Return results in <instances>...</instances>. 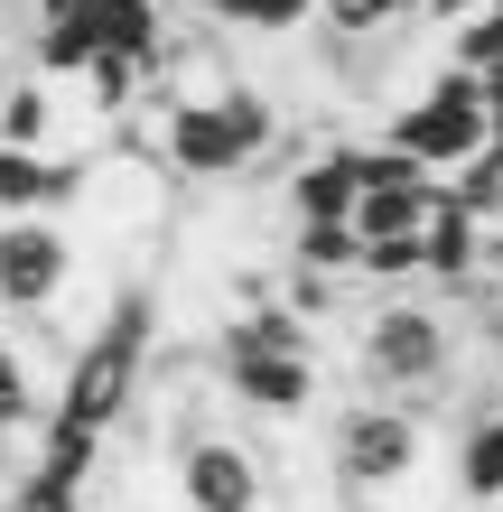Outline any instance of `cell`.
I'll use <instances>...</instances> for the list:
<instances>
[{
    "label": "cell",
    "instance_id": "cell-1",
    "mask_svg": "<svg viewBox=\"0 0 503 512\" xmlns=\"http://www.w3.org/2000/svg\"><path fill=\"white\" fill-rule=\"evenodd\" d=\"M280 149V103L261 84H215V94L159 103V168L177 187H224V177H252Z\"/></svg>",
    "mask_w": 503,
    "mask_h": 512
},
{
    "label": "cell",
    "instance_id": "cell-2",
    "mask_svg": "<svg viewBox=\"0 0 503 512\" xmlns=\"http://www.w3.org/2000/svg\"><path fill=\"white\" fill-rule=\"evenodd\" d=\"M150 326H159L150 289H122V298H112V317L66 354V382H56V410H47V419H66V429H84V438H112V429H122V419L140 410Z\"/></svg>",
    "mask_w": 503,
    "mask_h": 512
},
{
    "label": "cell",
    "instance_id": "cell-3",
    "mask_svg": "<svg viewBox=\"0 0 503 512\" xmlns=\"http://www.w3.org/2000/svg\"><path fill=\"white\" fill-rule=\"evenodd\" d=\"M448 373H457V317L438 308V298L392 289L382 308H364V326H354V382H364L373 401L420 410L429 391H448Z\"/></svg>",
    "mask_w": 503,
    "mask_h": 512
},
{
    "label": "cell",
    "instance_id": "cell-4",
    "mask_svg": "<svg viewBox=\"0 0 503 512\" xmlns=\"http://www.w3.org/2000/svg\"><path fill=\"white\" fill-rule=\"evenodd\" d=\"M382 140L392 149H410L429 177H457L466 159L485 149V84L466 75V66H438L420 94H410L392 122H382Z\"/></svg>",
    "mask_w": 503,
    "mask_h": 512
},
{
    "label": "cell",
    "instance_id": "cell-5",
    "mask_svg": "<svg viewBox=\"0 0 503 512\" xmlns=\"http://www.w3.org/2000/svg\"><path fill=\"white\" fill-rule=\"evenodd\" d=\"M327 466H336L345 494H392V485H410V475H420V410L354 391V410H336V429H327Z\"/></svg>",
    "mask_w": 503,
    "mask_h": 512
},
{
    "label": "cell",
    "instance_id": "cell-6",
    "mask_svg": "<svg viewBox=\"0 0 503 512\" xmlns=\"http://www.w3.org/2000/svg\"><path fill=\"white\" fill-rule=\"evenodd\" d=\"M75 233L56 215H0V317H47L75 280Z\"/></svg>",
    "mask_w": 503,
    "mask_h": 512
},
{
    "label": "cell",
    "instance_id": "cell-7",
    "mask_svg": "<svg viewBox=\"0 0 503 512\" xmlns=\"http://www.w3.org/2000/svg\"><path fill=\"white\" fill-rule=\"evenodd\" d=\"M261 503H271V475L233 429L177 438V512H261Z\"/></svg>",
    "mask_w": 503,
    "mask_h": 512
},
{
    "label": "cell",
    "instance_id": "cell-8",
    "mask_svg": "<svg viewBox=\"0 0 503 512\" xmlns=\"http://www.w3.org/2000/svg\"><path fill=\"white\" fill-rule=\"evenodd\" d=\"M215 382L252 419H308L317 410V354H224Z\"/></svg>",
    "mask_w": 503,
    "mask_h": 512
},
{
    "label": "cell",
    "instance_id": "cell-9",
    "mask_svg": "<svg viewBox=\"0 0 503 512\" xmlns=\"http://www.w3.org/2000/svg\"><path fill=\"white\" fill-rule=\"evenodd\" d=\"M476 270H485V215H476V205H457L448 177H438V205H429V224H420V280L466 289Z\"/></svg>",
    "mask_w": 503,
    "mask_h": 512
},
{
    "label": "cell",
    "instance_id": "cell-10",
    "mask_svg": "<svg viewBox=\"0 0 503 512\" xmlns=\"http://www.w3.org/2000/svg\"><path fill=\"white\" fill-rule=\"evenodd\" d=\"M354 187H364V149H354V140L299 159V168H289V224H345L354 215Z\"/></svg>",
    "mask_w": 503,
    "mask_h": 512
},
{
    "label": "cell",
    "instance_id": "cell-11",
    "mask_svg": "<svg viewBox=\"0 0 503 512\" xmlns=\"http://www.w3.org/2000/svg\"><path fill=\"white\" fill-rule=\"evenodd\" d=\"M56 122H66V112H56V84L47 75H10L0 84V149H28V159H47V140H56Z\"/></svg>",
    "mask_w": 503,
    "mask_h": 512
},
{
    "label": "cell",
    "instance_id": "cell-12",
    "mask_svg": "<svg viewBox=\"0 0 503 512\" xmlns=\"http://www.w3.org/2000/svg\"><path fill=\"white\" fill-rule=\"evenodd\" d=\"M457 494L466 503H503V419L494 410H476L457 429Z\"/></svg>",
    "mask_w": 503,
    "mask_h": 512
},
{
    "label": "cell",
    "instance_id": "cell-13",
    "mask_svg": "<svg viewBox=\"0 0 503 512\" xmlns=\"http://www.w3.org/2000/svg\"><path fill=\"white\" fill-rule=\"evenodd\" d=\"M354 224H289V270H308V280H354Z\"/></svg>",
    "mask_w": 503,
    "mask_h": 512
},
{
    "label": "cell",
    "instance_id": "cell-14",
    "mask_svg": "<svg viewBox=\"0 0 503 512\" xmlns=\"http://www.w3.org/2000/svg\"><path fill=\"white\" fill-rule=\"evenodd\" d=\"M38 419H47V401H38V364H28L19 336H0V438L38 429Z\"/></svg>",
    "mask_w": 503,
    "mask_h": 512
},
{
    "label": "cell",
    "instance_id": "cell-15",
    "mask_svg": "<svg viewBox=\"0 0 503 512\" xmlns=\"http://www.w3.org/2000/svg\"><path fill=\"white\" fill-rule=\"evenodd\" d=\"M317 0H224L215 28H233V38H289V28H308Z\"/></svg>",
    "mask_w": 503,
    "mask_h": 512
},
{
    "label": "cell",
    "instance_id": "cell-16",
    "mask_svg": "<svg viewBox=\"0 0 503 512\" xmlns=\"http://www.w3.org/2000/svg\"><path fill=\"white\" fill-rule=\"evenodd\" d=\"M448 66H466V75H503V10L457 19V56H448Z\"/></svg>",
    "mask_w": 503,
    "mask_h": 512
},
{
    "label": "cell",
    "instance_id": "cell-17",
    "mask_svg": "<svg viewBox=\"0 0 503 512\" xmlns=\"http://www.w3.org/2000/svg\"><path fill=\"white\" fill-rule=\"evenodd\" d=\"M28 28H38L28 0H0V47H10V56H28Z\"/></svg>",
    "mask_w": 503,
    "mask_h": 512
},
{
    "label": "cell",
    "instance_id": "cell-18",
    "mask_svg": "<svg viewBox=\"0 0 503 512\" xmlns=\"http://www.w3.org/2000/svg\"><path fill=\"white\" fill-rule=\"evenodd\" d=\"M476 10H494V0H420V19H438V28H457V19H476Z\"/></svg>",
    "mask_w": 503,
    "mask_h": 512
},
{
    "label": "cell",
    "instance_id": "cell-19",
    "mask_svg": "<svg viewBox=\"0 0 503 512\" xmlns=\"http://www.w3.org/2000/svg\"><path fill=\"white\" fill-rule=\"evenodd\" d=\"M159 10H168V19H215L224 0H159Z\"/></svg>",
    "mask_w": 503,
    "mask_h": 512
},
{
    "label": "cell",
    "instance_id": "cell-20",
    "mask_svg": "<svg viewBox=\"0 0 503 512\" xmlns=\"http://www.w3.org/2000/svg\"><path fill=\"white\" fill-rule=\"evenodd\" d=\"M494 419H503V336H494V401H485Z\"/></svg>",
    "mask_w": 503,
    "mask_h": 512
},
{
    "label": "cell",
    "instance_id": "cell-21",
    "mask_svg": "<svg viewBox=\"0 0 503 512\" xmlns=\"http://www.w3.org/2000/svg\"><path fill=\"white\" fill-rule=\"evenodd\" d=\"M75 10V0H28V19H66Z\"/></svg>",
    "mask_w": 503,
    "mask_h": 512
},
{
    "label": "cell",
    "instance_id": "cell-22",
    "mask_svg": "<svg viewBox=\"0 0 503 512\" xmlns=\"http://www.w3.org/2000/svg\"><path fill=\"white\" fill-rule=\"evenodd\" d=\"M0 84H10V47H0Z\"/></svg>",
    "mask_w": 503,
    "mask_h": 512
},
{
    "label": "cell",
    "instance_id": "cell-23",
    "mask_svg": "<svg viewBox=\"0 0 503 512\" xmlns=\"http://www.w3.org/2000/svg\"><path fill=\"white\" fill-rule=\"evenodd\" d=\"M56 512H84V494H75V503H56Z\"/></svg>",
    "mask_w": 503,
    "mask_h": 512
},
{
    "label": "cell",
    "instance_id": "cell-24",
    "mask_svg": "<svg viewBox=\"0 0 503 512\" xmlns=\"http://www.w3.org/2000/svg\"><path fill=\"white\" fill-rule=\"evenodd\" d=\"M494 270H503V252H494Z\"/></svg>",
    "mask_w": 503,
    "mask_h": 512
},
{
    "label": "cell",
    "instance_id": "cell-25",
    "mask_svg": "<svg viewBox=\"0 0 503 512\" xmlns=\"http://www.w3.org/2000/svg\"><path fill=\"white\" fill-rule=\"evenodd\" d=\"M494 10H503V0H494Z\"/></svg>",
    "mask_w": 503,
    "mask_h": 512
}]
</instances>
